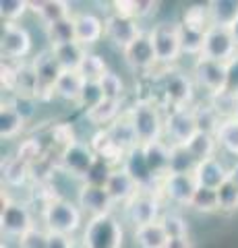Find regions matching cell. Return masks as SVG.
Segmentation results:
<instances>
[{"label":"cell","instance_id":"1","mask_svg":"<svg viewBox=\"0 0 238 248\" xmlns=\"http://www.w3.org/2000/svg\"><path fill=\"white\" fill-rule=\"evenodd\" d=\"M127 118L133 124L139 145H147L153 141H164V120L166 112L159 102L151 97L135 99L127 110Z\"/></svg>","mask_w":238,"mask_h":248},{"label":"cell","instance_id":"2","mask_svg":"<svg viewBox=\"0 0 238 248\" xmlns=\"http://www.w3.org/2000/svg\"><path fill=\"white\" fill-rule=\"evenodd\" d=\"M83 213L75 199H48L42 207V226L48 232L75 236L83 226Z\"/></svg>","mask_w":238,"mask_h":248},{"label":"cell","instance_id":"3","mask_svg":"<svg viewBox=\"0 0 238 248\" xmlns=\"http://www.w3.org/2000/svg\"><path fill=\"white\" fill-rule=\"evenodd\" d=\"M159 99L166 108H190L195 106V81L189 73L176 66L164 68L158 79Z\"/></svg>","mask_w":238,"mask_h":248},{"label":"cell","instance_id":"4","mask_svg":"<svg viewBox=\"0 0 238 248\" xmlns=\"http://www.w3.org/2000/svg\"><path fill=\"white\" fill-rule=\"evenodd\" d=\"M81 240L87 248H122L125 228L114 213L89 217L85 228H83Z\"/></svg>","mask_w":238,"mask_h":248},{"label":"cell","instance_id":"5","mask_svg":"<svg viewBox=\"0 0 238 248\" xmlns=\"http://www.w3.org/2000/svg\"><path fill=\"white\" fill-rule=\"evenodd\" d=\"M153 48H156L158 64L164 68L174 66L178 58L182 56L180 48V35H178V21H159L158 25H153L149 31Z\"/></svg>","mask_w":238,"mask_h":248},{"label":"cell","instance_id":"6","mask_svg":"<svg viewBox=\"0 0 238 248\" xmlns=\"http://www.w3.org/2000/svg\"><path fill=\"white\" fill-rule=\"evenodd\" d=\"M190 77H193L197 87L207 93V97H213V95H220L222 91H226L228 66L224 62H216L205 56H199L197 60H193Z\"/></svg>","mask_w":238,"mask_h":248},{"label":"cell","instance_id":"7","mask_svg":"<svg viewBox=\"0 0 238 248\" xmlns=\"http://www.w3.org/2000/svg\"><path fill=\"white\" fill-rule=\"evenodd\" d=\"M33 48V37L29 29L21 23H4L2 35H0V52H2V60L6 62H25L27 56L32 54Z\"/></svg>","mask_w":238,"mask_h":248},{"label":"cell","instance_id":"8","mask_svg":"<svg viewBox=\"0 0 238 248\" xmlns=\"http://www.w3.org/2000/svg\"><path fill=\"white\" fill-rule=\"evenodd\" d=\"M199 133L193 106L190 108H166L164 137L170 145H187Z\"/></svg>","mask_w":238,"mask_h":248},{"label":"cell","instance_id":"9","mask_svg":"<svg viewBox=\"0 0 238 248\" xmlns=\"http://www.w3.org/2000/svg\"><path fill=\"white\" fill-rule=\"evenodd\" d=\"M0 228H2V234L6 238L15 240H19L23 234H27L32 228H35L33 213L29 205L23 203V201L4 199L2 211H0Z\"/></svg>","mask_w":238,"mask_h":248},{"label":"cell","instance_id":"10","mask_svg":"<svg viewBox=\"0 0 238 248\" xmlns=\"http://www.w3.org/2000/svg\"><path fill=\"white\" fill-rule=\"evenodd\" d=\"M104 27H106V40L120 52L127 50L137 37H141L145 33L141 27V21L127 17V15H118L114 11H110L104 17Z\"/></svg>","mask_w":238,"mask_h":248},{"label":"cell","instance_id":"11","mask_svg":"<svg viewBox=\"0 0 238 248\" xmlns=\"http://www.w3.org/2000/svg\"><path fill=\"white\" fill-rule=\"evenodd\" d=\"M95 161H97V155L94 149H91V145L87 141H77L75 145L66 147V149H63L58 153L56 164L71 176L85 180Z\"/></svg>","mask_w":238,"mask_h":248},{"label":"cell","instance_id":"12","mask_svg":"<svg viewBox=\"0 0 238 248\" xmlns=\"http://www.w3.org/2000/svg\"><path fill=\"white\" fill-rule=\"evenodd\" d=\"M162 213L164 211H162V205H159V195L158 192H149V190H141L130 203L125 205L127 221L133 223L135 228L159 221Z\"/></svg>","mask_w":238,"mask_h":248},{"label":"cell","instance_id":"13","mask_svg":"<svg viewBox=\"0 0 238 248\" xmlns=\"http://www.w3.org/2000/svg\"><path fill=\"white\" fill-rule=\"evenodd\" d=\"M197 188L199 184L193 174H168L159 180V197L178 207H190Z\"/></svg>","mask_w":238,"mask_h":248},{"label":"cell","instance_id":"14","mask_svg":"<svg viewBox=\"0 0 238 248\" xmlns=\"http://www.w3.org/2000/svg\"><path fill=\"white\" fill-rule=\"evenodd\" d=\"M75 203L79 205L81 211L85 215H89V217H99V215L114 213V201L108 195L106 186L83 182L79 192H77Z\"/></svg>","mask_w":238,"mask_h":248},{"label":"cell","instance_id":"15","mask_svg":"<svg viewBox=\"0 0 238 248\" xmlns=\"http://www.w3.org/2000/svg\"><path fill=\"white\" fill-rule=\"evenodd\" d=\"M236 54H238V46H236L234 35H232V31L230 29H226V27H211L205 33V44H203V54L201 56L228 64Z\"/></svg>","mask_w":238,"mask_h":248},{"label":"cell","instance_id":"16","mask_svg":"<svg viewBox=\"0 0 238 248\" xmlns=\"http://www.w3.org/2000/svg\"><path fill=\"white\" fill-rule=\"evenodd\" d=\"M32 62H33V68H35V75H37V83H40L37 99L54 97V85L58 81V77L63 75V68H60V64L56 62L52 50L48 48L46 52H40Z\"/></svg>","mask_w":238,"mask_h":248},{"label":"cell","instance_id":"17","mask_svg":"<svg viewBox=\"0 0 238 248\" xmlns=\"http://www.w3.org/2000/svg\"><path fill=\"white\" fill-rule=\"evenodd\" d=\"M122 58H125L128 68L139 71V73H147L151 68H156L158 56H156V48H153L149 31H145V33L141 37H137L127 50H122Z\"/></svg>","mask_w":238,"mask_h":248},{"label":"cell","instance_id":"18","mask_svg":"<svg viewBox=\"0 0 238 248\" xmlns=\"http://www.w3.org/2000/svg\"><path fill=\"white\" fill-rule=\"evenodd\" d=\"M120 168L125 170V172H127L130 178H133L137 184H139L141 190L158 192V195H159V180L151 174L147 161H145V155H143L141 145L135 147V149H130V151L125 155V161H122Z\"/></svg>","mask_w":238,"mask_h":248},{"label":"cell","instance_id":"19","mask_svg":"<svg viewBox=\"0 0 238 248\" xmlns=\"http://www.w3.org/2000/svg\"><path fill=\"white\" fill-rule=\"evenodd\" d=\"M73 21H75V35L83 48H91L97 42H102V37H106V27H104V19L99 15L91 13V11H81V13H73Z\"/></svg>","mask_w":238,"mask_h":248},{"label":"cell","instance_id":"20","mask_svg":"<svg viewBox=\"0 0 238 248\" xmlns=\"http://www.w3.org/2000/svg\"><path fill=\"white\" fill-rule=\"evenodd\" d=\"M193 176H195V180H197L199 186H203V188H211V190H218L222 184L228 182L230 168L220 157H209V159H205V161H199Z\"/></svg>","mask_w":238,"mask_h":248},{"label":"cell","instance_id":"21","mask_svg":"<svg viewBox=\"0 0 238 248\" xmlns=\"http://www.w3.org/2000/svg\"><path fill=\"white\" fill-rule=\"evenodd\" d=\"M106 190H108V195L112 197L114 205H122V207H125L127 203H130V201L141 192L139 184H137L122 168L112 170L108 182H106Z\"/></svg>","mask_w":238,"mask_h":248},{"label":"cell","instance_id":"22","mask_svg":"<svg viewBox=\"0 0 238 248\" xmlns=\"http://www.w3.org/2000/svg\"><path fill=\"white\" fill-rule=\"evenodd\" d=\"M145 161L151 170V174L162 180L164 176L170 174V157H172V145L168 141H153L147 145H141Z\"/></svg>","mask_w":238,"mask_h":248},{"label":"cell","instance_id":"23","mask_svg":"<svg viewBox=\"0 0 238 248\" xmlns=\"http://www.w3.org/2000/svg\"><path fill=\"white\" fill-rule=\"evenodd\" d=\"M125 108V102H116V99H104L102 104L94 110H89L83 114V118H85L89 124H94L95 130L99 128H108L112 126L116 120H120L122 116L127 114V110H122Z\"/></svg>","mask_w":238,"mask_h":248},{"label":"cell","instance_id":"24","mask_svg":"<svg viewBox=\"0 0 238 248\" xmlns=\"http://www.w3.org/2000/svg\"><path fill=\"white\" fill-rule=\"evenodd\" d=\"M32 13L40 19L44 27L73 15L71 2H66V0H37V2H32Z\"/></svg>","mask_w":238,"mask_h":248},{"label":"cell","instance_id":"25","mask_svg":"<svg viewBox=\"0 0 238 248\" xmlns=\"http://www.w3.org/2000/svg\"><path fill=\"white\" fill-rule=\"evenodd\" d=\"M83 87H85V79L81 77L79 71H63V75L58 77V81L54 85V97L77 106Z\"/></svg>","mask_w":238,"mask_h":248},{"label":"cell","instance_id":"26","mask_svg":"<svg viewBox=\"0 0 238 248\" xmlns=\"http://www.w3.org/2000/svg\"><path fill=\"white\" fill-rule=\"evenodd\" d=\"M2 180L11 188H21L32 180V166L15 155L2 157Z\"/></svg>","mask_w":238,"mask_h":248},{"label":"cell","instance_id":"27","mask_svg":"<svg viewBox=\"0 0 238 248\" xmlns=\"http://www.w3.org/2000/svg\"><path fill=\"white\" fill-rule=\"evenodd\" d=\"M52 54H54L56 62L60 64L63 71H79L83 60L87 56V48H83L79 42H71V44H63V46H54L50 48Z\"/></svg>","mask_w":238,"mask_h":248},{"label":"cell","instance_id":"28","mask_svg":"<svg viewBox=\"0 0 238 248\" xmlns=\"http://www.w3.org/2000/svg\"><path fill=\"white\" fill-rule=\"evenodd\" d=\"M133 240L137 248H166L168 246V234L162 228V223H147V226L135 228L133 230Z\"/></svg>","mask_w":238,"mask_h":248},{"label":"cell","instance_id":"29","mask_svg":"<svg viewBox=\"0 0 238 248\" xmlns=\"http://www.w3.org/2000/svg\"><path fill=\"white\" fill-rule=\"evenodd\" d=\"M25 126L27 122L23 120V116L9 104V99H4L2 108H0V137H2V141L17 139L25 130Z\"/></svg>","mask_w":238,"mask_h":248},{"label":"cell","instance_id":"30","mask_svg":"<svg viewBox=\"0 0 238 248\" xmlns=\"http://www.w3.org/2000/svg\"><path fill=\"white\" fill-rule=\"evenodd\" d=\"M193 114H195V122L199 133H207V135H216L218 128L222 126L224 118L220 116V112L211 106V102H199L193 106Z\"/></svg>","mask_w":238,"mask_h":248},{"label":"cell","instance_id":"31","mask_svg":"<svg viewBox=\"0 0 238 248\" xmlns=\"http://www.w3.org/2000/svg\"><path fill=\"white\" fill-rule=\"evenodd\" d=\"M213 27L230 29L238 21V0H211L207 2Z\"/></svg>","mask_w":238,"mask_h":248},{"label":"cell","instance_id":"32","mask_svg":"<svg viewBox=\"0 0 238 248\" xmlns=\"http://www.w3.org/2000/svg\"><path fill=\"white\" fill-rule=\"evenodd\" d=\"M106 130H108V135L114 141V145H116L118 149H122L125 153H128L130 149H135V147H139V141H137V135L133 130V124H130V120L127 118V114L122 116L120 120L114 122L112 126H108Z\"/></svg>","mask_w":238,"mask_h":248},{"label":"cell","instance_id":"33","mask_svg":"<svg viewBox=\"0 0 238 248\" xmlns=\"http://www.w3.org/2000/svg\"><path fill=\"white\" fill-rule=\"evenodd\" d=\"M180 23H184V25L190 29L201 31V33H207V31L213 27L207 2L205 4H189L180 15Z\"/></svg>","mask_w":238,"mask_h":248},{"label":"cell","instance_id":"34","mask_svg":"<svg viewBox=\"0 0 238 248\" xmlns=\"http://www.w3.org/2000/svg\"><path fill=\"white\" fill-rule=\"evenodd\" d=\"M44 33H46V40H48L50 48H54V46H63V44L77 42L73 15H71V17H66V19H63V21L52 23V25H48V27H44Z\"/></svg>","mask_w":238,"mask_h":248},{"label":"cell","instance_id":"35","mask_svg":"<svg viewBox=\"0 0 238 248\" xmlns=\"http://www.w3.org/2000/svg\"><path fill=\"white\" fill-rule=\"evenodd\" d=\"M178 35H180V48H182V56H189L197 60L203 54V44H205V33L197 29L187 27L184 23L178 21Z\"/></svg>","mask_w":238,"mask_h":248},{"label":"cell","instance_id":"36","mask_svg":"<svg viewBox=\"0 0 238 248\" xmlns=\"http://www.w3.org/2000/svg\"><path fill=\"white\" fill-rule=\"evenodd\" d=\"M187 149L197 161H205L209 157H218L220 145L216 141V135H207V133H197L190 141L187 143Z\"/></svg>","mask_w":238,"mask_h":248},{"label":"cell","instance_id":"37","mask_svg":"<svg viewBox=\"0 0 238 248\" xmlns=\"http://www.w3.org/2000/svg\"><path fill=\"white\" fill-rule=\"evenodd\" d=\"M216 141L222 151L238 159V120L236 118H228L222 122V126L216 133Z\"/></svg>","mask_w":238,"mask_h":248},{"label":"cell","instance_id":"38","mask_svg":"<svg viewBox=\"0 0 238 248\" xmlns=\"http://www.w3.org/2000/svg\"><path fill=\"white\" fill-rule=\"evenodd\" d=\"M46 153H48V149H46V145L40 141L37 137H27L23 139V141H19L17 149H15V157H19L23 161H27L29 166L37 164L40 159L46 157Z\"/></svg>","mask_w":238,"mask_h":248},{"label":"cell","instance_id":"39","mask_svg":"<svg viewBox=\"0 0 238 248\" xmlns=\"http://www.w3.org/2000/svg\"><path fill=\"white\" fill-rule=\"evenodd\" d=\"M48 139L52 145L58 147V153L66 149V147L75 145L77 141H81L79 137H77V130H75V124L73 122H54L48 130Z\"/></svg>","mask_w":238,"mask_h":248},{"label":"cell","instance_id":"40","mask_svg":"<svg viewBox=\"0 0 238 248\" xmlns=\"http://www.w3.org/2000/svg\"><path fill=\"white\" fill-rule=\"evenodd\" d=\"M108 71H110L108 62H106V58L102 56V54H97V52H87V56H85V60H83V64L79 68L83 79L85 81H95V83L102 81L104 75Z\"/></svg>","mask_w":238,"mask_h":248},{"label":"cell","instance_id":"41","mask_svg":"<svg viewBox=\"0 0 238 248\" xmlns=\"http://www.w3.org/2000/svg\"><path fill=\"white\" fill-rule=\"evenodd\" d=\"M199 161L190 155L187 145H172L170 157V174H195Z\"/></svg>","mask_w":238,"mask_h":248},{"label":"cell","instance_id":"42","mask_svg":"<svg viewBox=\"0 0 238 248\" xmlns=\"http://www.w3.org/2000/svg\"><path fill=\"white\" fill-rule=\"evenodd\" d=\"M190 209L197 213L209 215V213H218L220 211V201H218V190L211 188H203L199 186L193 201H190Z\"/></svg>","mask_w":238,"mask_h":248},{"label":"cell","instance_id":"43","mask_svg":"<svg viewBox=\"0 0 238 248\" xmlns=\"http://www.w3.org/2000/svg\"><path fill=\"white\" fill-rule=\"evenodd\" d=\"M159 223L166 230L168 238H189V221L184 215L176 211H164L159 217Z\"/></svg>","mask_w":238,"mask_h":248},{"label":"cell","instance_id":"44","mask_svg":"<svg viewBox=\"0 0 238 248\" xmlns=\"http://www.w3.org/2000/svg\"><path fill=\"white\" fill-rule=\"evenodd\" d=\"M99 85H102V91L106 99H116V102H125L127 97V85H125V79L116 73V71H110L104 75V79L99 81Z\"/></svg>","mask_w":238,"mask_h":248},{"label":"cell","instance_id":"45","mask_svg":"<svg viewBox=\"0 0 238 248\" xmlns=\"http://www.w3.org/2000/svg\"><path fill=\"white\" fill-rule=\"evenodd\" d=\"M104 99H106V95L102 91V85L95 83V81H85V87H83V91H81V97H79L77 108L85 114L89 110H94V108H97Z\"/></svg>","mask_w":238,"mask_h":248},{"label":"cell","instance_id":"46","mask_svg":"<svg viewBox=\"0 0 238 248\" xmlns=\"http://www.w3.org/2000/svg\"><path fill=\"white\" fill-rule=\"evenodd\" d=\"M27 13H32V2L27 0H2L0 2V17L4 23H19Z\"/></svg>","mask_w":238,"mask_h":248},{"label":"cell","instance_id":"47","mask_svg":"<svg viewBox=\"0 0 238 248\" xmlns=\"http://www.w3.org/2000/svg\"><path fill=\"white\" fill-rule=\"evenodd\" d=\"M37 102H40V99H37L35 95H25V93H13V95L9 97V104L23 116L25 122H32L35 118Z\"/></svg>","mask_w":238,"mask_h":248},{"label":"cell","instance_id":"48","mask_svg":"<svg viewBox=\"0 0 238 248\" xmlns=\"http://www.w3.org/2000/svg\"><path fill=\"white\" fill-rule=\"evenodd\" d=\"M207 99H209L211 106L220 112V116H222L224 120L234 118V116H236L238 95H234V93H230V91H222L220 95H213V97H207Z\"/></svg>","mask_w":238,"mask_h":248},{"label":"cell","instance_id":"49","mask_svg":"<svg viewBox=\"0 0 238 248\" xmlns=\"http://www.w3.org/2000/svg\"><path fill=\"white\" fill-rule=\"evenodd\" d=\"M218 201H220V211L224 213L238 211V188L228 180L218 188Z\"/></svg>","mask_w":238,"mask_h":248},{"label":"cell","instance_id":"50","mask_svg":"<svg viewBox=\"0 0 238 248\" xmlns=\"http://www.w3.org/2000/svg\"><path fill=\"white\" fill-rule=\"evenodd\" d=\"M48 236L50 232L44 226H35L27 234H23L17 242H19V248H48Z\"/></svg>","mask_w":238,"mask_h":248},{"label":"cell","instance_id":"51","mask_svg":"<svg viewBox=\"0 0 238 248\" xmlns=\"http://www.w3.org/2000/svg\"><path fill=\"white\" fill-rule=\"evenodd\" d=\"M112 170H114V166H110L106 159L97 157V161L94 164V168H91V172H89L87 178H85V182L97 184V186H106V182H108V178H110V174H112Z\"/></svg>","mask_w":238,"mask_h":248},{"label":"cell","instance_id":"52","mask_svg":"<svg viewBox=\"0 0 238 248\" xmlns=\"http://www.w3.org/2000/svg\"><path fill=\"white\" fill-rule=\"evenodd\" d=\"M159 2H153V0H133V17L137 21L149 19L151 15L158 13Z\"/></svg>","mask_w":238,"mask_h":248},{"label":"cell","instance_id":"53","mask_svg":"<svg viewBox=\"0 0 238 248\" xmlns=\"http://www.w3.org/2000/svg\"><path fill=\"white\" fill-rule=\"evenodd\" d=\"M226 66H228V85H226V91L238 95V54L228 62Z\"/></svg>","mask_w":238,"mask_h":248},{"label":"cell","instance_id":"54","mask_svg":"<svg viewBox=\"0 0 238 248\" xmlns=\"http://www.w3.org/2000/svg\"><path fill=\"white\" fill-rule=\"evenodd\" d=\"M73 244H75L73 236L54 234V232H50V236H48V248H73Z\"/></svg>","mask_w":238,"mask_h":248},{"label":"cell","instance_id":"55","mask_svg":"<svg viewBox=\"0 0 238 248\" xmlns=\"http://www.w3.org/2000/svg\"><path fill=\"white\" fill-rule=\"evenodd\" d=\"M166 248H195L190 238H170Z\"/></svg>","mask_w":238,"mask_h":248},{"label":"cell","instance_id":"56","mask_svg":"<svg viewBox=\"0 0 238 248\" xmlns=\"http://www.w3.org/2000/svg\"><path fill=\"white\" fill-rule=\"evenodd\" d=\"M228 180L232 182V184L236 186V188H238V159L234 161L232 166H230V178H228Z\"/></svg>","mask_w":238,"mask_h":248},{"label":"cell","instance_id":"57","mask_svg":"<svg viewBox=\"0 0 238 248\" xmlns=\"http://www.w3.org/2000/svg\"><path fill=\"white\" fill-rule=\"evenodd\" d=\"M230 31H232V35H234V42H236V46H238V21L234 23L232 27H230Z\"/></svg>","mask_w":238,"mask_h":248},{"label":"cell","instance_id":"58","mask_svg":"<svg viewBox=\"0 0 238 248\" xmlns=\"http://www.w3.org/2000/svg\"><path fill=\"white\" fill-rule=\"evenodd\" d=\"M73 248H87L85 244H83V240H75V244H73Z\"/></svg>","mask_w":238,"mask_h":248},{"label":"cell","instance_id":"59","mask_svg":"<svg viewBox=\"0 0 238 248\" xmlns=\"http://www.w3.org/2000/svg\"><path fill=\"white\" fill-rule=\"evenodd\" d=\"M0 248H11L9 244H6V242H2V244H0Z\"/></svg>","mask_w":238,"mask_h":248},{"label":"cell","instance_id":"60","mask_svg":"<svg viewBox=\"0 0 238 248\" xmlns=\"http://www.w3.org/2000/svg\"><path fill=\"white\" fill-rule=\"evenodd\" d=\"M234 118H236V120H238V108H236V116H234Z\"/></svg>","mask_w":238,"mask_h":248}]
</instances>
